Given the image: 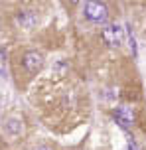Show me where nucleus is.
<instances>
[{"mask_svg": "<svg viewBox=\"0 0 146 150\" xmlns=\"http://www.w3.org/2000/svg\"><path fill=\"white\" fill-rule=\"evenodd\" d=\"M85 16L91 22H105L109 16V8L105 2H87L85 4Z\"/></svg>", "mask_w": 146, "mask_h": 150, "instance_id": "f257e3e1", "label": "nucleus"}, {"mask_svg": "<svg viewBox=\"0 0 146 150\" xmlns=\"http://www.w3.org/2000/svg\"><path fill=\"white\" fill-rule=\"evenodd\" d=\"M101 38H103V42L111 47H116V45L123 44V28L121 26H116V24H109L103 28L101 32Z\"/></svg>", "mask_w": 146, "mask_h": 150, "instance_id": "f03ea898", "label": "nucleus"}, {"mask_svg": "<svg viewBox=\"0 0 146 150\" xmlns=\"http://www.w3.org/2000/svg\"><path fill=\"white\" fill-rule=\"evenodd\" d=\"M22 63L24 67H26V71L28 73H38L39 69L44 67V57H42V53L39 52H26L22 57Z\"/></svg>", "mask_w": 146, "mask_h": 150, "instance_id": "7ed1b4c3", "label": "nucleus"}, {"mask_svg": "<svg viewBox=\"0 0 146 150\" xmlns=\"http://www.w3.org/2000/svg\"><path fill=\"white\" fill-rule=\"evenodd\" d=\"M115 120L123 128L132 127V125H134V111H132V107H128V105L116 107L115 109Z\"/></svg>", "mask_w": 146, "mask_h": 150, "instance_id": "20e7f679", "label": "nucleus"}, {"mask_svg": "<svg viewBox=\"0 0 146 150\" xmlns=\"http://www.w3.org/2000/svg\"><path fill=\"white\" fill-rule=\"evenodd\" d=\"M126 150H140V148H138L134 142H132V140H128V144H126Z\"/></svg>", "mask_w": 146, "mask_h": 150, "instance_id": "39448f33", "label": "nucleus"}, {"mask_svg": "<svg viewBox=\"0 0 146 150\" xmlns=\"http://www.w3.org/2000/svg\"><path fill=\"white\" fill-rule=\"evenodd\" d=\"M38 150H49V148H46V146H39V148Z\"/></svg>", "mask_w": 146, "mask_h": 150, "instance_id": "423d86ee", "label": "nucleus"}]
</instances>
